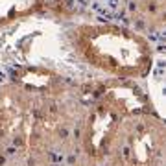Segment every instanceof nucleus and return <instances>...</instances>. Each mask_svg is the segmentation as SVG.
<instances>
[{"mask_svg":"<svg viewBox=\"0 0 166 166\" xmlns=\"http://www.w3.org/2000/svg\"><path fill=\"white\" fill-rule=\"evenodd\" d=\"M129 11H137V2H129Z\"/></svg>","mask_w":166,"mask_h":166,"instance_id":"nucleus-1","label":"nucleus"}]
</instances>
